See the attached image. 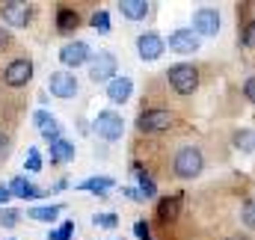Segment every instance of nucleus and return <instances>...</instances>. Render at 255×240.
<instances>
[{
  "label": "nucleus",
  "mask_w": 255,
  "mask_h": 240,
  "mask_svg": "<svg viewBox=\"0 0 255 240\" xmlns=\"http://www.w3.org/2000/svg\"><path fill=\"white\" fill-rule=\"evenodd\" d=\"M92 130L101 136V139H107V142H116L122 133H125V121L122 116L116 113V110H101L95 121H92Z\"/></svg>",
  "instance_id": "obj_1"
},
{
  "label": "nucleus",
  "mask_w": 255,
  "mask_h": 240,
  "mask_svg": "<svg viewBox=\"0 0 255 240\" xmlns=\"http://www.w3.org/2000/svg\"><path fill=\"white\" fill-rule=\"evenodd\" d=\"M169 83H172V89L178 95H193L199 89V71H196V65H190V62L172 65L169 68Z\"/></svg>",
  "instance_id": "obj_2"
},
{
  "label": "nucleus",
  "mask_w": 255,
  "mask_h": 240,
  "mask_svg": "<svg viewBox=\"0 0 255 240\" xmlns=\"http://www.w3.org/2000/svg\"><path fill=\"white\" fill-rule=\"evenodd\" d=\"M202 166H205V157H202V151L199 148H181L178 154H175V175L178 178H196L199 172H202Z\"/></svg>",
  "instance_id": "obj_3"
},
{
  "label": "nucleus",
  "mask_w": 255,
  "mask_h": 240,
  "mask_svg": "<svg viewBox=\"0 0 255 240\" xmlns=\"http://www.w3.org/2000/svg\"><path fill=\"white\" fill-rule=\"evenodd\" d=\"M89 77L92 80H113L116 77V57L110 51H98L92 60H89Z\"/></svg>",
  "instance_id": "obj_4"
},
{
  "label": "nucleus",
  "mask_w": 255,
  "mask_h": 240,
  "mask_svg": "<svg viewBox=\"0 0 255 240\" xmlns=\"http://www.w3.org/2000/svg\"><path fill=\"white\" fill-rule=\"evenodd\" d=\"M217 30H220V12L217 9L202 6L193 12V33L196 36H217Z\"/></svg>",
  "instance_id": "obj_5"
},
{
  "label": "nucleus",
  "mask_w": 255,
  "mask_h": 240,
  "mask_svg": "<svg viewBox=\"0 0 255 240\" xmlns=\"http://www.w3.org/2000/svg\"><path fill=\"white\" fill-rule=\"evenodd\" d=\"M169 124H172V116H169V110H163V107L145 110V113L136 119V127L145 130V133H160V130H166Z\"/></svg>",
  "instance_id": "obj_6"
},
{
  "label": "nucleus",
  "mask_w": 255,
  "mask_h": 240,
  "mask_svg": "<svg viewBox=\"0 0 255 240\" xmlns=\"http://www.w3.org/2000/svg\"><path fill=\"white\" fill-rule=\"evenodd\" d=\"M48 89L54 98H74L77 95V77L71 71H54L48 77Z\"/></svg>",
  "instance_id": "obj_7"
},
{
  "label": "nucleus",
  "mask_w": 255,
  "mask_h": 240,
  "mask_svg": "<svg viewBox=\"0 0 255 240\" xmlns=\"http://www.w3.org/2000/svg\"><path fill=\"white\" fill-rule=\"evenodd\" d=\"M92 54H89V45L86 42H68L60 48V62L65 68H77V65H89Z\"/></svg>",
  "instance_id": "obj_8"
},
{
  "label": "nucleus",
  "mask_w": 255,
  "mask_h": 240,
  "mask_svg": "<svg viewBox=\"0 0 255 240\" xmlns=\"http://www.w3.org/2000/svg\"><path fill=\"white\" fill-rule=\"evenodd\" d=\"M163 51H166V42H163L157 33H142V36L136 39V54H139L145 62L160 60V57H163Z\"/></svg>",
  "instance_id": "obj_9"
},
{
  "label": "nucleus",
  "mask_w": 255,
  "mask_h": 240,
  "mask_svg": "<svg viewBox=\"0 0 255 240\" xmlns=\"http://www.w3.org/2000/svg\"><path fill=\"white\" fill-rule=\"evenodd\" d=\"M30 77H33V62L30 60H12L3 71L6 86H27Z\"/></svg>",
  "instance_id": "obj_10"
},
{
  "label": "nucleus",
  "mask_w": 255,
  "mask_h": 240,
  "mask_svg": "<svg viewBox=\"0 0 255 240\" xmlns=\"http://www.w3.org/2000/svg\"><path fill=\"white\" fill-rule=\"evenodd\" d=\"M30 12H33V6H30V3H18V0H12V3H3V6H0V15H3V21H6V24H12V27H27V21H30Z\"/></svg>",
  "instance_id": "obj_11"
},
{
  "label": "nucleus",
  "mask_w": 255,
  "mask_h": 240,
  "mask_svg": "<svg viewBox=\"0 0 255 240\" xmlns=\"http://www.w3.org/2000/svg\"><path fill=\"white\" fill-rule=\"evenodd\" d=\"M169 51H175V54H181V57L199 51V36L193 33V27L190 30H175V33L169 36Z\"/></svg>",
  "instance_id": "obj_12"
},
{
  "label": "nucleus",
  "mask_w": 255,
  "mask_h": 240,
  "mask_svg": "<svg viewBox=\"0 0 255 240\" xmlns=\"http://www.w3.org/2000/svg\"><path fill=\"white\" fill-rule=\"evenodd\" d=\"M33 121H36V127H39V133L48 139V142H57V139H63V124L54 119L48 110H36V116H33Z\"/></svg>",
  "instance_id": "obj_13"
},
{
  "label": "nucleus",
  "mask_w": 255,
  "mask_h": 240,
  "mask_svg": "<svg viewBox=\"0 0 255 240\" xmlns=\"http://www.w3.org/2000/svg\"><path fill=\"white\" fill-rule=\"evenodd\" d=\"M130 92H133V80L130 77H113L107 83V98L113 104H125L128 98H130Z\"/></svg>",
  "instance_id": "obj_14"
},
{
  "label": "nucleus",
  "mask_w": 255,
  "mask_h": 240,
  "mask_svg": "<svg viewBox=\"0 0 255 240\" xmlns=\"http://www.w3.org/2000/svg\"><path fill=\"white\" fill-rule=\"evenodd\" d=\"M148 9H151V6H148L145 0H122V3H119V12L125 15L128 21H142V18L148 15Z\"/></svg>",
  "instance_id": "obj_15"
},
{
  "label": "nucleus",
  "mask_w": 255,
  "mask_h": 240,
  "mask_svg": "<svg viewBox=\"0 0 255 240\" xmlns=\"http://www.w3.org/2000/svg\"><path fill=\"white\" fill-rule=\"evenodd\" d=\"M9 190H12V196H18V199H39V196H42V190H39V187H33V184L24 178V175L12 178Z\"/></svg>",
  "instance_id": "obj_16"
},
{
  "label": "nucleus",
  "mask_w": 255,
  "mask_h": 240,
  "mask_svg": "<svg viewBox=\"0 0 255 240\" xmlns=\"http://www.w3.org/2000/svg\"><path fill=\"white\" fill-rule=\"evenodd\" d=\"M116 187V181L107 178V175H101V178H86L80 181V190H86V193H98V196H104L107 190H113Z\"/></svg>",
  "instance_id": "obj_17"
},
{
  "label": "nucleus",
  "mask_w": 255,
  "mask_h": 240,
  "mask_svg": "<svg viewBox=\"0 0 255 240\" xmlns=\"http://www.w3.org/2000/svg\"><path fill=\"white\" fill-rule=\"evenodd\" d=\"M57 214H60V205H42V208H30L27 211V217L36 220V223H54Z\"/></svg>",
  "instance_id": "obj_18"
},
{
  "label": "nucleus",
  "mask_w": 255,
  "mask_h": 240,
  "mask_svg": "<svg viewBox=\"0 0 255 240\" xmlns=\"http://www.w3.org/2000/svg\"><path fill=\"white\" fill-rule=\"evenodd\" d=\"M71 157H74V145H71L68 139H57V142H51V160L65 163V160H71Z\"/></svg>",
  "instance_id": "obj_19"
},
{
  "label": "nucleus",
  "mask_w": 255,
  "mask_h": 240,
  "mask_svg": "<svg viewBox=\"0 0 255 240\" xmlns=\"http://www.w3.org/2000/svg\"><path fill=\"white\" fill-rule=\"evenodd\" d=\"M136 181H139V196H142V199H154V196H157V187H154V181H151L148 172L136 169Z\"/></svg>",
  "instance_id": "obj_20"
},
{
  "label": "nucleus",
  "mask_w": 255,
  "mask_h": 240,
  "mask_svg": "<svg viewBox=\"0 0 255 240\" xmlns=\"http://www.w3.org/2000/svg\"><path fill=\"white\" fill-rule=\"evenodd\" d=\"M235 148H241V151H255V130H250V127L238 130V133H235Z\"/></svg>",
  "instance_id": "obj_21"
},
{
  "label": "nucleus",
  "mask_w": 255,
  "mask_h": 240,
  "mask_svg": "<svg viewBox=\"0 0 255 240\" xmlns=\"http://www.w3.org/2000/svg\"><path fill=\"white\" fill-rule=\"evenodd\" d=\"M178 202H181L178 196H175V199H163V202H160L157 214H160V220H163V223H169V220H175V217H178Z\"/></svg>",
  "instance_id": "obj_22"
},
{
  "label": "nucleus",
  "mask_w": 255,
  "mask_h": 240,
  "mask_svg": "<svg viewBox=\"0 0 255 240\" xmlns=\"http://www.w3.org/2000/svg\"><path fill=\"white\" fill-rule=\"evenodd\" d=\"M77 15L71 12V9H63L60 12V18H57V27H60V33H68V30H77Z\"/></svg>",
  "instance_id": "obj_23"
},
{
  "label": "nucleus",
  "mask_w": 255,
  "mask_h": 240,
  "mask_svg": "<svg viewBox=\"0 0 255 240\" xmlns=\"http://www.w3.org/2000/svg\"><path fill=\"white\" fill-rule=\"evenodd\" d=\"M241 220H244V226H247V229H255V199H250V202H244Z\"/></svg>",
  "instance_id": "obj_24"
},
{
  "label": "nucleus",
  "mask_w": 255,
  "mask_h": 240,
  "mask_svg": "<svg viewBox=\"0 0 255 240\" xmlns=\"http://www.w3.org/2000/svg\"><path fill=\"white\" fill-rule=\"evenodd\" d=\"M89 24H92V27H95V30H101V33H110V15H107V12H104V9H101V12H95V15H92V21H89Z\"/></svg>",
  "instance_id": "obj_25"
},
{
  "label": "nucleus",
  "mask_w": 255,
  "mask_h": 240,
  "mask_svg": "<svg viewBox=\"0 0 255 240\" xmlns=\"http://www.w3.org/2000/svg\"><path fill=\"white\" fill-rule=\"evenodd\" d=\"M71 235H74V223L68 220V223H63V226L57 229V232H48V240H68Z\"/></svg>",
  "instance_id": "obj_26"
},
{
  "label": "nucleus",
  "mask_w": 255,
  "mask_h": 240,
  "mask_svg": "<svg viewBox=\"0 0 255 240\" xmlns=\"http://www.w3.org/2000/svg\"><path fill=\"white\" fill-rule=\"evenodd\" d=\"M92 223H95V226H101V229H116V223H119V220H116V214H95V217H92Z\"/></svg>",
  "instance_id": "obj_27"
},
{
  "label": "nucleus",
  "mask_w": 255,
  "mask_h": 240,
  "mask_svg": "<svg viewBox=\"0 0 255 240\" xmlns=\"http://www.w3.org/2000/svg\"><path fill=\"white\" fill-rule=\"evenodd\" d=\"M24 169H27V172H39V169H42V160H39V148H30Z\"/></svg>",
  "instance_id": "obj_28"
},
{
  "label": "nucleus",
  "mask_w": 255,
  "mask_h": 240,
  "mask_svg": "<svg viewBox=\"0 0 255 240\" xmlns=\"http://www.w3.org/2000/svg\"><path fill=\"white\" fill-rule=\"evenodd\" d=\"M15 223H18V211H15V208L0 211V226H3V229H12Z\"/></svg>",
  "instance_id": "obj_29"
},
{
  "label": "nucleus",
  "mask_w": 255,
  "mask_h": 240,
  "mask_svg": "<svg viewBox=\"0 0 255 240\" xmlns=\"http://www.w3.org/2000/svg\"><path fill=\"white\" fill-rule=\"evenodd\" d=\"M241 42H244L247 48H255V21H250V24L244 27V36H241Z\"/></svg>",
  "instance_id": "obj_30"
},
{
  "label": "nucleus",
  "mask_w": 255,
  "mask_h": 240,
  "mask_svg": "<svg viewBox=\"0 0 255 240\" xmlns=\"http://www.w3.org/2000/svg\"><path fill=\"white\" fill-rule=\"evenodd\" d=\"M133 235H136L139 240H151V235H148V223H142V220H139V223L133 226Z\"/></svg>",
  "instance_id": "obj_31"
},
{
  "label": "nucleus",
  "mask_w": 255,
  "mask_h": 240,
  "mask_svg": "<svg viewBox=\"0 0 255 240\" xmlns=\"http://www.w3.org/2000/svg\"><path fill=\"white\" fill-rule=\"evenodd\" d=\"M244 95H247V98H250V101L255 104V74L250 77V80H247V83H244Z\"/></svg>",
  "instance_id": "obj_32"
},
{
  "label": "nucleus",
  "mask_w": 255,
  "mask_h": 240,
  "mask_svg": "<svg viewBox=\"0 0 255 240\" xmlns=\"http://www.w3.org/2000/svg\"><path fill=\"white\" fill-rule=\"evenodd\" d=\"M9 199H12V190L9 187H0V205H6Z\"/></svg>",
  "instance_id": "obj_33"
},
{
  "label": "nucleus",
  "mask_w": 255,
  "mask_h": 240,
  "mask_svg": "<svg viewBox=\"0 0 255 240\" xmlns=\"http://www.w3.org/2000/svg\"><path fill=\"white\" fill-rule=\"evenodd\" d=\"M6 145H9V139H6V136L0 133V151H6Z\"/></svg>",
  "instance_id": "obj_34"
},
{
  "label": "nucleus",
  "mask_w": 255,
  "mask_h": 240,
  "mask_svg": "<svg viewBox=\"0 0 255 240\" xmlns=\"http://www.w3.org/2000/svg\"><path fill=\"white\" fill-rule=\"evenodd\" d=\"M6 42H9V36H6V33L0 30V48H6Z\"/></svg>",
  "instance_id": "obj_35"
},
{
  "label": "nucleus",
  "mask_w": 255,
  "mask_h": 240,
  "mask_svg": "<svg viewBox=\"0 0 255 240\" xmlns=\"http://www.w3.org/2000/svg\"><path fill=\"white\" fill-rule=\"evenodd\" d=\"M226 240H247V238H241V235H235V238H226Z\"/></svg>",
  "instance_id": "obj_36"
}]
</instances>
